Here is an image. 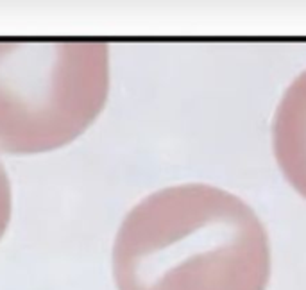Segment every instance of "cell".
Here are the masks:
<instances>
[{"label":"cell","instance_id":"cell-1","mask_svg":"<svg viewBox=\"0 0 306 290\" xmlns=\"http://www.w3.org/2000/svg\"><path fill=\"white\" fill-rule=\"evenodd\" d=\"M269 235L244 199L183 183L142 199L113 244L119 290H267Z\"/></svg>","mask_w":306,"mask_h":290},{"label":"cell","instance_id":"cell-2","mask_svg":"<svg viewBox=\"0 0 306 290\" xmlns=\"http://www.w3.org/2000/svg\"><path fill=\"white\" fill-rule=\"evenodd\" d=\"M109 90L99 40L0 41V151L59 149L93 124Z\"/></svg>","mask_w":306,"mask_h":290},{"label":"cell","instance_id":"cell-3","mask_svg":"<svg viewBox=\"0 0 306 290\" xmlns=\"http://www.w3.org/2000/svg\"><path fill=\"white\" fill-rule=\"evenodd\" d=\"M272 151L285 179L306 199V70L290 83L276 108Z\"/></svg>","mask_w":306,"mask_h":290},{"label":"cell","instance_id":"cell-4","mask_svg":"<svg viewBox=\"0 0 306 290\" xmlns=\"http://www.w3.org/2000/svg\"><path fill=\"white\" fill-rule=\"evenodd\" d=\"M11 219V185L0 163V239L4 237Z\"/></svg>","mask_w":306,"mask_h":290}]
</instances>
